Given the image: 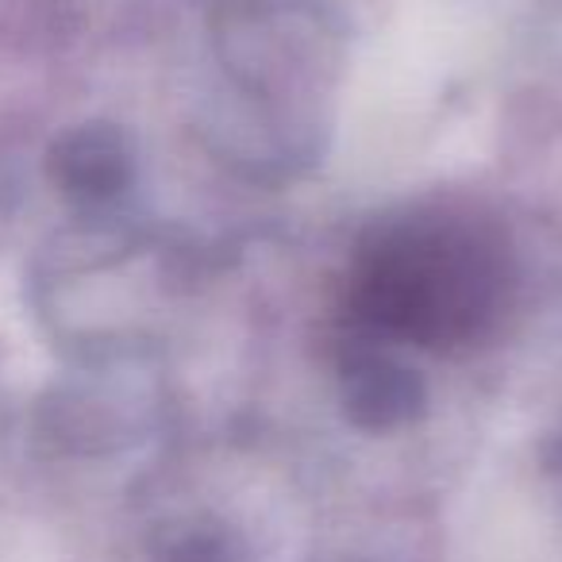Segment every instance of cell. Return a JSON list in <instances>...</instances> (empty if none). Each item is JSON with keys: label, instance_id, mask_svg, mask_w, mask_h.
I'll list each match as a JSON object with an SVG mask.
<instances>
[{"label": "cell", "instance_id": "obj_4", "mask_svg": "<svg viewBox=\"0 0 562 562\" xmlns=\"http://www.w3.org/2000/svg\"><path fill=\"white\" fill-rule=\"evenodd\" d=\"M166 562H243V547L224 528H186L166 547Z\"/></svg>", "mask_w": 562, "mask_h": 562}, {"label": "cell", "instance_id": "obj_3", "mask_svg": "<svg viewBox=\"0 0 562 562\" xmlns=\"http://www.w3.org/2000/svg\"><path fill=\"white\" fill-rule=\"evenodd\" d=\"M344 405L359 428H397L424 408V385L385 355H359L344 374Z\"/></svg>", "mask_w": 562, "mask_h": 562}, {"label": "cell", "instance_id": "obj_2", "mask_svg": "<svg viewBox=\"0 0 562 562\" xmlns=\"http://www.w3.org/2000/svg\"><path fill=\"white\" fill-rule=\"evenodd\" d=\"M132 147L112 124H81L50 150V178L78 204H104L132 181Z\"/></svg>", "mask_w": 562, "mask_h": 562}, {"label": "cell", "instance_id": "obj_1", "mask_svg": "<svg viewBox=\"0 0 562 562\" xmlns=\"http://www.w3.org/2000/svg\"><path fill=\"white\" fill-rule=\"evenodd\" d=\"M370 316L416 339H447L474 328L493 301V266L454 227H408L374 250L367 270Z\"/></svg>", "mask_w": 562, "mask_h": 562}]
</instances>
